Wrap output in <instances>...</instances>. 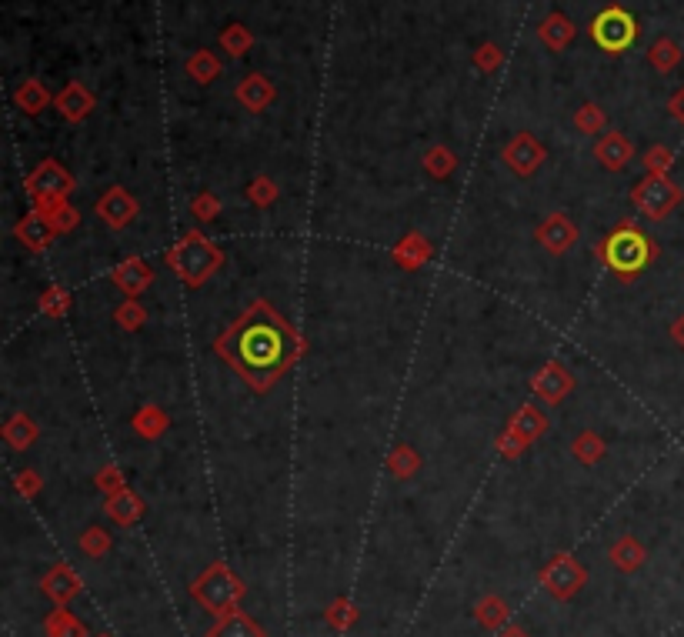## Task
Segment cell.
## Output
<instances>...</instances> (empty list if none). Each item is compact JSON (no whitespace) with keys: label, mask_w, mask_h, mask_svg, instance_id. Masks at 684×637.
Masks as SVG:
<instances>
[{"label":"cell","mask_w":684,"mask_h":637,"mask_svg":"<svg viewBox=\"0 0 684 637\" xmlns=\"http://www.w3.org/2000/svg\"><path fill=\"white\" fill-rule=\"evenodd\" d=\"M304 351H307V341L264 297L247 304L214 341V354L254 394L274 391L277 381L301 361Z\"/></svg>","instance_id":"cell-1"},{"label":"cell","mask_w":684,"mask_h":637,"mask_svg":"<svg viewBox=\"0 0 684 637\" xmlns=\"http://www.w3.org/2000/svg\"><path fill=\"white\" fill-rule=\"evenodd\" d=\"M658 254H661V247L634 224V217H624V221L594 247V257L601 261V267L618 277L621 284H631L634 277H641L654 261H658Z\"/></svg>","instance_id":"cell-2"},{"label":"cell","mask_w":684,"mask_h":637,"mask_svg":"<svg viewBox=\"0 0 684 637\" xmlns=\"http://www.w3.org/2000/svg\"><path fill=\"white\" fill-rule=\"evenodd\" d=\"M167 267L177 274V281L187 287H204L224 267V251L204 231H187L171 251Z\"/></svg>","instance_id":"cell-3"},{"label":"cell","mask_w":684,"mask_h":637,"mask_svg":"<svg viewBox=\"0 0 684 637\" xmlns=\"http://www.w3.org/2000/svg\"><path fill=\"white\" fill-rule=\"evenodd\" d=\"M191 591L197 597V604L207 607L211 614H231V611H237V604H241V597H244V581L234 577L224 564H214L197 577Z\"/></svg>","instance_id":"cell-4"},{"label":"cell","mask_w":684,"mask_h":637,"mask_svg":"<svg viewBox=\"0 0 684 637\" xmlns=\"http://www.w3.org/2000/svg\"><path fill=\"white\" fill-rule=\"evenodd\" d=\"M548 427H551L548 414L538 411L534 404H521L508 421V427L498 434V454L504 461H518L534 441H541V437L548 434Z\"/></svg>","instance_id":"cell-5"},{"label":"cell","mask_w":684,"mask_h":637,"mask_svg":"<svg viewBox=\"0 0 684 637\" xmlns=\"http://www.w3.org/2000/svg\"><path fill=\"white\" fill-rule=\"evenodd\" d=\"M681 201H684V191L668 174H648L631 187L634 211L641 217H648V221H664L668 214L678 211Z\"/></svg>","instance_id":"cell-6"},{"label":"cell","mask_w":684,"mask_h":637,"mask_svg":"<svg viewBox=\"0 0 684 637\" xmlns=\"http://www.w3.org/2000/svg\"><path fill=\"white\" fill-rule=\"evenodd\" d=\"M591 37L604 54H624L634 41H638V21H634L624 7H604V11L594 17Z\"/></svg>","instance_id":"cell-7"},{"label":"cell","mask_w":684,"mask_h":637,"mask_svg":"<svg viewBox=\"0 0 684 637\" xmlns=\"http://www.w3.org/2000/svg\"><path fill=\"white\" fill-rule=\"evenodd\" d=\"M27 194L34 197V207L54 204V201H67L74 194V177L64 171L57 161H41L27 174Z\"/></svg>","instance_id":"cell-8"},{"label":"cell","mask_w":684,"mask_h":637,"mask_svg":"<svg viewBox=\"0 0 684 637\" xmlns=\"http://www.w3.org/2000/svg\"><path fill=\"white\" fill-rule=\"evenodd\" d=\"M541 584L548 587L551 597L568 601V597H574L584 587V567L571 554H558L541 567Z\"/></svg>","instance_id":"cell-9"},{"label":"cell","mask_w":684,"mask_h":637,"mask_svg":"<svg viewBox=\"0 0 684 637\" xmlns=\"http://www.w3.org/2000/svg\"><path fill=\"white\" fill-rule=\"evenodd\" d=\"M531 391L538 401L558 407L561 401H568V394L574 391V374L561 361H548L541 371H534L531 377Z\"/></svg>","instance_id":"cell-10"},{"label":"cell","mask_w":684,"mask_h":637,"mask_svg":"<svg viewBox=\"0 0 684 637\" xmlns=\"http://www.w3.org/2000/svg\"><path fill=\"white\" fill-rule=\"evenodd\" d=\"M534 237H538V244H541L548 254L561 257V254H568L574 244H578V227H574V221H571L568 214L551 211V214L538 224V231H534Z\"/></svg>","instance_id":"cell-11"},{"label":"cell","mask_w":684,"mask_h":637,"mask_svg":"<svg viewBox=\"0 0 684 637\" xmlns=\"http://www.w3.org/2000/svg\"><path fill=\"white\" fill-rule=\"evenodd\" d=\"M544 161H548V151H544V144L534 134H518L504 147V164L518 177H534Z\"/></svg>","instance_id":"cell-12"},{"label":"cell","mask_w":684,"mask_h":637,"mask_svg":"<svg viewBox=\"0 0 684 637\" xmlns=\"http://www.w3.org/2000/svg\"><path fill=\"white\" fill-rule=\"evenodd\" d=\"M94 211H97V217H101L107 227H111V231H124V227L134 224V217L141 214V204L134 201L127 187H111V191H107L101 201H97Z\"/></svg>","instance_id":"cell-13"},{"label":"cell","mask_w":684,"mask_h":637,"mask_svg":"<svg viewBox=\"0 0 684 637\" xmlns=\"http://www.w3.org/2000/svg\"><path fill=\"white\" fill-rule=\"evenodd\" d=\"M14 237L27 247V251L41 254V251H47V247L54 244L57 231H54L51 217H47L41 207H34V211H27L21 221L14 224Z\"/></svg>","instance_id":"cell-14"},{"label":"cell","mask_w":684,"mask_h":637,"mask_svg":"<svg viewBox=\"0 0 684 637\" xmlns=\"http://www.w3.org/2000/svg\"><path fill=\"white\" fill-rule=\"evenodd\" d=\"M431 257H434V244L421 231H408L391 251V261L398 264L401 271H421Z\"/></svg>","instance_id":"cell-15"},{"label":"cell","mask_w":684,"mask_h":637,"mask_svg":"<svg viewBox=\"0 0 684 637\" xmlns=\"http://www.w3.org/2000/svg\"><path fill=\"white\" fill-rule=\"evenodd\" d=\"M111 281L117 284V291H121V294L137 297V294H144L147 287H151L154 271H151V264H147L144 257H124V261L114 267Z\"/></svg>","instance_id":"cell-16"},{"label":"cell","mask_w":684,"mask_h":637,"mask_svg":"<svg viewBox=\"0 0 684 637\" xmlns=\"http://www.w3.org/2000/svg\"><path fill=\"white\" fill-rule=\"evenodd\" d=\"M594 157L601 161L604 171H624V167L631 164V157H634V147H631L628 137L614 131V134L601 137L598 147H594Z\"/></svg>","instance_id":"cell-17"},{"label":"cell","mask_w":684,"mask_h":637,"mask_svg":"<svg viewBox=\"0 0 684 637\" xmlns=\"http://www.w3.org/2000/svg\"><path fill=\"white\" fill-rule=\"evenodd\" d=\"M54 104H57V111L67 117V121L77 124V121H84V117L94 111V94L87 91V87L77 84V81H71L61 94L54 97Z\"/></svg>","instance_id":"cell-18"},{"label":"cell","mask_w":684,"mask_h":637,"mask_svg":"<svg viewBox=\"0 0 684 637\" xmlns=\"http://www.w3.org/2000/svg\"><path fill=\"white\" fill-rule=\"evenodd\" d=\"M104 511H107V517H111V521H117L121 527H131V524L141 521L144 501L131 491V487H124V491H117V494L107 497V507H104Z\"/></svg>","instance_id":"cell-19"},{"label":"cell","mask_w":684,"mask_h":637,"mask_svg":"<svg viewBox=\"0 0 684 637\" xmlns=\"http://www.w3.org/2000/svg\"><path fill=\"white\" fill-rule=\"evenodd\" d=\"M131 427L137 431V437H144V441H157V437H161L167 427H171V417H167V411H164L161 404L147 401V404L137 407Z\"/></svg>","instance_id":"cell-20"},{"label":"cell","mask_w":684,"mask_h":637,"mask_svg":"<svg viewBox=\"0 0 684 637\" xmlns=\"http://www.w3.org/2000/svg\"><path fill=\"white\" fill-rule=\"evenodd\" d=\"M237 101L254 114L264 111V107L274 101V84L261 74H251L247 81H241V87H237Z\"/></svg>","instance_id":"cell-21"},{"label":"cell","mask_w":684,"mask_h":637,"mask_svg":"<svg viewBox=\"0 0 684 637\" xmlns=\"http://www.w3.org/2000/svg\"><path fill=\"white\" fill-rule=\"evenodd\" d=\"M77 591H81V581L74 577L71 567L57 564L54 571H47V577H44V594L51 597L54 604H67Z\"/></svg>","instance_id":"cell-22"},{"label":"cell","mask_w":684,"mask_h":637,"mask_svg":"<svg viewBox=\"0 0 684 637\" xmlns=\"http://www.w3.org/2000/svg\"><path fill=\"white\" fill-rule=\"evenodd\" d=\"M37 437H41V427H37L34 417H27V414H14V417H7V424H4V441L14 447V451H27Z\"/></svg>","instance_id":"cell-23"},{"label":"cell","mask_w":684,"mask_h":637,"mask_svg":"<svg viewBox=\"0 0 684 637\" xmlns=\"http://www.w3.org/2000/svg\"><path fill=\"white\" fill-rule=\"evenodd\" d=\"M644 557H648V551H644L638 537H631V534H624L621 541L611 547V564L624 574L638 571V567L644 564Z\"/></svg>","instance_id":"cell-24"},{"label":"cell","mask_w":684,"mask_h":637,"mask_svg":"<svg viewBox=\"0 0 684 637\" xmlns=\"http://www.w3.org/2000/svg\"><path fill=\"white\" fill-rule=\"evenodd\" d=\"M207 637H264V634L247 614L231 611V614H221V621L214 624V631Z\"/></svg>","instance_id":"cell-25"},{"label":"cell","mask_w":684,"mask_h":637,"mask_svg":"<svg viewBox=\"0 0 684 637\" xmlns=\"http://www.w3.org/2000/svg\"><path fill=\"white\" fill-rule=\"evenodd\" d=\"M421 164H424V171H428V177H434V181H448V177L458 171V154L438 144V147H431V151H424Z\"/></svg>","instance_id":"cell-26"},{"label":"cell","mask_w":684,"mask_h":637,"mask_svg":"<svg viewBox=\"0 0 684 637\" xmlns=\"http://www.w3.org/2000/svg\"><path fill=\"white\" fill-rule=\"evenodd\" d=\"M571 454L578 457V464L594 467L604 454H608V444L601 441V434H598V431H581V434L571 441Z\"/></svg>","instance_id":"cell-27"},{"label":"cell","mask_w":684,"mask_h":637,"mask_svg":"<svg viewBox=\"0 0 684 637\" xmlns=\"http://www.w3.org/2000/svg\"><path fill=\"white\" fill-rule=\"evenodd\" d=\"M388 471H391V477H398V481H411V477L421 471V454L414 451L411 444H398L388 454Z\"/></svg>","instance_id":"cell-28"},{"label":"cell","mask_w":684,"mask_h":637,"mask_svg":"<svg viewBox=\"0 0 684 637\" xmlns=\"http://www.w3.org/2000/svg\"><path fill=\"white\" fill-rule=\"evenodd\" d=\"M14 104L21 107L24 114H41L47 104H51V94H47V87L41 81H24L21 87H17L14 94Z\"/></svg>","instance_id":"cell-29"},{"label":"cell","mask_w":684,"mask_h":637,"mask_svg":"<svg viewBox=\"0 0 684 637\" xmlns=\"http://www.w3.org/2000/svg\"><path fill=\"white\" fill-rule=\"evenodd\" d=\"M541 41L551 47V51H561L574 41V27L564 14H551L548 21L541 24Z\"/></svg>","instance_id":"cell-30"},{"label":"cell","mask_w":684,"mask_h":637,"mask_svg":"<svg viewBox=\"0 0 684 637\" xmlns=\"http://www.w3.org/2000/svg\"><path fill=\"white\" fill-rule=\"evenodd\" d=\"M41 211L51 217L54 231L57 234H71L77 224H81V211L71 204V201H54V204H44Z\"/></svg>","instance_id":"cell-31"},{"label":"cell","mask_w":684,"mask_h":637,"mask_svg":"<svg viewBox=\"0 0 684 637\" xmlns=\"http://www.w3.org/2000/svg\"><path fill=\"white\" fill-rule=\"evenodd\" d=\"M44 631H47V637H87V627L77 621L71 611H64V607L47 617Z\"/></svg>","instance_id":"cell-32"},{"label":"cell","mask_w":684,"mask_h":637,"mask_svg":"<svg viewBox=\"0 0 684 637\" xmlns=\"http://www.w3.org/2000/svg\"><path fill=\"white\" fill-rule=\"evenodd\" d=\"M37 307H41L44 317H67V311H71V294L64 291V287H47V291L41 294V301H37Z\"/></svg>","instance_id":"cell-33"},{"label":"cell","mask_w":684,"mask_h":637,"mask_svg":"<svg viewBox=\"0 0 684 637\" xmlns=\"http://www.w3.org/2000/svg\"><path fill=\"white\" fill-rule=\"evenodd\" d=\"M187 74L194 77L197 84H211L217 74H221V64L211 51H197L191 61H187Z\"/></svg>","instance_id":"cell-34"},{"label":"cell","mask_w":684,"mask_h":637,"mask_svg":"<svg viewBox=\"0 0 684 637\" xmlns=\"http://www.w3.org/2000/svg\"><path fill=\"white\" fill-rule=\"evenodd\" d=\"M114 321L121 324L124 331H141V327L147 324V311L137 297H127V301L114 311Z\"/></svg>","instance_id":"cell-35"},{"label":"cell","mask_w":684,"mask_h":637,"mask_svg":"<svg viewBox=\"0 0 684 637\" xmlns=\"http://www.w3.org/2000/svg\"><path fill=\"white\" fill-rule=\"evenodd\" d=\"M277 184L271 181V177H254L251 184H247V201H251L254 207H261V211H267L274 201H277Z\"/></svg>","instance_id":"cell-36"},{"label":"cell","mask_w":684,"mask_h":637,"mask_svg":"<svg viewBox=\"0 0 684 637\" xmlns=\"http://www.w3.org/2000/svg\"><path fill=\"white\" fill-rule=\"evenodd\" d=\"M191 214L197 217L201 224H211L221 217V197H217L214 191H201V194H194V201H191Z\"/></svg>","instance_id":"cell-37"},{"label":"cell","mask_w":684,"mask_h":637,"mask_svg":"<svg viewBox=\"0 0 684 637\" xmlns=\"http://www.w3.org/2000/svg\"><path fill=\"white\" fill-rule=\"evenodd\" d=\"M221 44H224V51L231 54V57H241V54L251 51L254 37H251V31H247V27H241V24H231V27H227V31H224Z\"/></svg>","instance_id":"cell-38"},{"label":"cell","mask_w":684,"mask_h":637,"mask_svg":"<svg viewBox=\"0 0 684 637\" xmlns=\"http://www.w3.org/2000/svg\"><path fill=\"white\" fill-rule=\"evenodd\" d=\"M474 614H478V624L481 627H498V624L508 621V607H504L501 597H484Z\"/></svg>","instance_id":"cell-39"},{"label":"cell","mask_w":684,"mask_h":637,"mask_svg":"<svg viewBox=\"0 0 684 637\" xmlns=\"http://www.w3.org/2000/svg\"><path fill=\"white\" fill-rule=\"evenodd\" d=\"M678 61H681V51L674 41H658L651 47V64L658 71H671V67H678Z\"/></svg>","instance_id":"cell-40"},{"label":"cell","mask_w":684,"mask_h":637,"mask_svg":"<svg viewBox=\"0 0 684 637\" xmlns=\"http://www.w3.org/2000/svg\"><path fill=\"white\" fill-rule=\"evenodd\" d=\"M574 127H578L581 134H598L604 127V114L598 104H584L578 114H574Z\"/></svg>","instance_id":"cell-41"},{"label":"cell","mask_w":684,"mask_h":637,"mask_svg":"<svg viewBox=\"0 0 684 637\" xmlns=\"http://www.w3.org/2000/svg\"><path fill=\"white\" fill-rule=\"evenodd\" d=\"M107 547H111V534H107L104 527H91V531L81 534V551L84 554L101 557V554H107Z\"/></svg>","instance_id":"cell-42"},{"label":"cell","mask_w":684,"mask_h":637,"mask_svg":"<svg viewBox=\"0 0 684 637\" xmlns=\"http://www.w3.org/2000/svg\"><path fill=\"white\" fill-rule=\"evenodd\" d=\"M644 164H648L651 174H671L674 154L664 144H654V147H648V154H644Z\"/></svg>","instance_id":"cell-43"},{"label":"cell","mask_w":684,"mask_h":637,"mask_svg":"<svg viewBox=\"0 0 684 637\" xmlns=\"http://www.w3.org/2000/svg\"><path fill=\"white\" fill-rule=\"evenodd\" d=\"M327 621H331L337 631H344V627H351L354 621H358V607H354L351 601H337L327 607Z\"/></svg>","instance_id":"cell-44"},{"label":"cell","mask_w":684,"mask_h":637,"mask_svg":"<svg viewBox=\"0 0 684 637\" xmlns=\"http://www.w3.org/2000/svg\"><path fill=\"white\" fill-rule=\"evenodd\" d=\"M97 487H101V491L111 497V494H117V491H124L127 487V481H124V471L121 467H104V471H97Z\"/></svg>","instance_id":"cell-45"},{"label":"cell","mask_w":684,"mask_h":637,"mask_svg":"<svg viewBox=\"0 0 684 637\" xmlns=\"http://www.w3.org/2000/svg\"><path fill=\"white\" fill-rule=\"evenodd\" d=\"M14 484H17V491H21L24 497H37V494H41V487H44L41 474H37V471H21L14 477Z\"/></svg>","instance_id":"cell-46"},{"label":"cell","mask_w":684,"mask_h":637,"mask_svg":"<svg viewBox=\"0 0 684 637\" xmlns=\"http://www.w3.org/2000/svg\"><path fill=\"white\" fill-rule=\"evenodd\" d=\"M474 64H478L481 71H494V67L501 64V51L494 44H484V47H478V54H474Z\"/></svg>","instance_id":"cell-47"},{"label":"cell","mask_w":684,"mask_h":637,"mask_svg":"<svg viewBox=\"0 0 684 637\" xmlns=\"http://www.w3.org/2000/svg\"><path fill=\"white\" fill-rule=\"evenodd\" d=\"M671 341H674V344H678V347H681V351H684V314L678 317V321H674V324H671Z\"/></svg>","instance_id":"cell-48"},{"label":"cell","mask_w":684,"mask_h":637,"mask_svg":"<svg viewBox=\"0 0 684 637\" xmlns=\"http://www.w3.org/2000/svg\"><path fill=\"white\" fill-rule=\"evenodd\" d=\"M671 114L678 117V121L684 124V91H681V94H674V101H671Z\"/></svg>","instance_id":"cell-49"},{"label":"cell","mask_w":684,"mask_h":637,"mask_svg":"<svg viewBox=\"0 0 684 637\" xmlns=\"http://www.w3.org/2000/svg\"><path fill=\"white\" fill-rule=\"evenodd\" d=\"M501 637H528L521 631V627H508V631H501Z\"/></svg>","instance_id":"cell-50"}]
</instances>
